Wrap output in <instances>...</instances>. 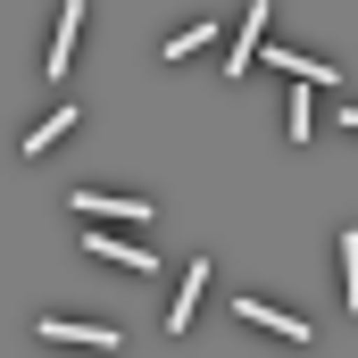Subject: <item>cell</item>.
Here are the masks:
<instances>
[{
	"label": "cell",
	"mask_w": 358,
	"mask_h": 358,
	"mask_svg": "<svg viewBox=\"0 0 358 358\" xmlns=\"http://www.w3.org/2000/svg\"><path fill=\"white\" fill-rule=\"evenodd\" d=\"M259 34H267V0H250V8H242V25H234V50H225V76H250V59H259Z\"/></svg>",
	"instance_id": "1"
},
{
	"label": "cell",
	"mask_w": 358,
	"mask_h": 358,
	"mask_svg": "<svg viewBox=\"0 0 358 358\" xmlns=\"http://www.w3.org/2000/svg\"><path fill=\"white\" fill-rule=\"evenodd\" d=\"M42 342H84V350H117V325H76V317H42Z\"/></svg>",
	"instance_id": "2"
},
{
	"label": "cell",
	"mask_w": 358,
	"mask_h": 358,
	"mask_svg": "<svg viewBox=\"0 0 358 358\" xmlns=\"http://www.w3.org/2000/svg\"><path fill=\"white\" fill-rule=\"evenodd\" d=\"M200 283H208V259H192V267H183V292L167 300V334H183V325H192V308H200Z\"/></svg>",
	"instance_id": "3"
},
{
	"label": "cell",
	"mask_w": 358,
	"mask_h": 358,
	"mask_svg": "<svg viewBox=\"0 0 358 358\" xmlns=\"http://www.w3.org/2000/svg\"><path fill=\"white\" fill-rule=\"evenodd\" d=\"M76 34H84V0H67V8H59V34H50V76H67V59H76Z\"/></svg>",
	"instance_id": "4"
},
{
	"label": "cell",
	"mask_w": 358,
	"mask_h": 358,
	"mask_svg": "<svg viewBox=\"0 0 358 358\" xmlns=\"http://www.w3.org/2000/svg\"><path fill=\"white\" fill-rule=\"evenodd\" d=\"M76 217H134V225H142L150 208H142V200H125V192H76Z\"/></svg>",
	"instance_id": "5"
},
{
	"label": "cell",
	"mask_w": 358,
	"mask_h": 358,
	"mask_svg": "<svg viewBox=\"0 0 358 358\" xmlns=\"http://www.w3.org/2000/svg\"><path fill=\"white\" fill-rule=\"evenodd\" d=\"M67 134H76V100H67L59 117H42V125L25 134V159H42V150H50V142H67Z\"/></svg>",
	"instance_id": "6"
},
{
	"label": "cell",
	"mask_w": 358,
	"mask_h": 358,
	"mask_svg": "<svg viewBox=\"0 0 358 358\" xmlns=\"http://www.w3.org/2000/svg\"><path fill=\"white\" fill-rule=\"evenodd\" d=\"M308 134H317V100H308V84H300V92H292V108H283V142L300 150Z\"/></svg>",
	"instance_id": "7"
},
{
	"label": "cell",
	"mask_w": 358,
	"mask_h": 358,
	"mask_svg": "<svg viewBox=\"0 0 358 358\" xmlns=\"http://www.w3.org/2000/svg\"><path fill=\"white\" fill-rule=\"evenodd\" d=\"M267 67H283L292 84H334V67L325 59H300V50H267Z\"/></svg>",
	"instance_id": "8"
},
{
	"label": "cell",
	"mask_w": 358,
	"mask_h": 358,
	"mask_svg": "<svg viewBox=\"0 0 358 358\" xmlns=\"http://www.w3.org/2000/svg\"><path fill=\"white\" fill-rule=\"evenodd\" d=\"M92 259H117V267H134V275H150V267H159L142 242H108V234H92Z\"/></svg>",
	"instance_id": "9"
},
{
	"label": "cell",
	"mask_w": 358,
	"mask_h": 358,
	"mask_svg": "<svg viewBox=\"0 0 358 358\" xmlns=\"http://www.w3.org/2000/svg\"><path fill=\"white\" fill-rule=\"evenodd\" d=\"M242 317H250V325H267V334H283V342H308V325H300V317H283V308H267V300H242Z\"/></svg>",
	"instance_id": "10"
},
{
	"label": "cell",
	"mask_w": 358,
	"mask_h": 358,
	"mask_svg": "<svg viewBox=\"0 0 358 358\" xmlns=\"http://www.w3.org/2000/svg\"><path fill=\"white\" fill-rule=\"evenodd\" d=\"M217 42V25H183V34H167V59H192V50H208Z\"/></svg>",
	"instance_id": "11"
},
{
	"label": "cell",
	"mask_w": 358,
	"mask_h": 358,
	"mask_svg": "<svg viewBox=\"0 0 358 358\" xmlns=\"http://www.w3.org/2000/svg\"><path fill=\"white\" fill-rule=\"evenodd\" d=\"M342 300L358 308V234H342Z\"/></svg>",
	"instance_id": "12"
},
{
	"label": "cell",
	"mask_w": 358,
	"mask_h": 358,
	"mask_svg": "<svg viewBox=\"0 0 358 358\" xmlns=\"http://www.w3.org/2000/svg\"><path fill=\"white\" fill-rule=\"evenodd\" d=\"M342 125H350V134H358V108H342Z\"/></svg>",
	"instance_id": "13"
}]
</instances>
